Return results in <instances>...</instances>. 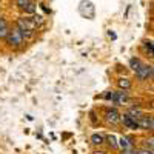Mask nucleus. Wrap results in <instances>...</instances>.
<instances>
[{"label":"nucleus","instance_id":"f257e3e1","mask_svg":"<svg viewBox=\"0 0 154 154\" xmlns=\"http://www.w3.org/2000/svg\"><path fill=\"white\" fill-rule=\"evenodd\" d=\"M6 42H8L11 46L19 48V46L23 43V37H22L20 29H19V28H16V29L9 31V32H8V35H6Z\"/></svg>","mask_w":154,"mask_h":154},{"label":"nucleus","instance_id":"f03ea898","mask_svg":"<svg viewBox=\"0 0 154 154\" xmlns=\"http://www.w3.org/2000/svg\"><path fill=\"white\" fill-rule=\"evenodd\" d=\"M152 74V66L151 65H140V68L136 71V75L140 80H146L148 77H151Z\"/></svg>","mask_w":154,"mask_h":154},{"label":"nucleus","instance_id":"7ed1b4c3","mask_svg":"<svg viewBox=\"0 0 154 154\" xmlns=\"http://www.w3.org/2000/svg\"><path fill=\"white\" fill-rule=\"evenodd\" d=\"M106 99L112 100L116 105H122L126 102V93L125 91H120V93H111V94H106Z\"/></svg>","mask_w":154,"mask_h":154},{"label":"nucleus","instance_id":"20e7f679","mask_svg":"<svg viewBox=\"0 0 154 154\" xmlns=\"http://www.w3.org/2000/svg\"><path fill=\"white\" fill-rule=\"evenodd\" d=\"M137 125L145 130H152V117L151 116H140L137 119Z\"/></svg>","mask_w":154,"mask_h":154},{"label":"nucleus","instance_id":"39448f33","mask_svg":"<svg viewBox=\"0 0 154 154\" xmlns=\"http://www.w3.org/2000/svg\"><path fill=\"white\" fill-rule=\"evenodd\" d=\"M17 25H19L20 31H32L34 26H35V25L32 23V20H29V19H19Z\"/></svg>","mask_w":154,"mask_h":154},{"label":"nucleus","instance_id":"423d86ee","mask_svg":"<svg viewBox=\"0 0 154 154\" xmlns=\"http://www.w3.org/2000/svg\"><path fill=\"white\" fill-rule=\"evenodd\" d=\"M120 119H122L123 125H125V126H128V128H131V130H137V128H139V125H137V120H134V119L131 117V116L123 114V116H120Z\"/></svg>","mask_w":154,"mask_h":154},{"label":"nucleus","instance_id":"0eeeda50","mask_svg":"<svg viewBox=\"0 0 154 154\" xmlns=\"http://www.w3.org/2000/svg\"><path fill=\"white\" fill-rule=\"evenodd\" d=\"M106 120L109 123H117L120 120V114L117 112V109H109L106 111Z\"/></svg>","mask_w":154,"mask_h":154},{"label":"nucleus","instance_id":"6e6552de","mask_svg":"<svg viewBox=\"0 0 154 154\" xmlns=\"http://www.w3.org/2000/svg\"><path fill=\"white\" fill-rule=\"evenodd\" d=\"M119 145L122 146V149H126V148H133V139L131 137H128V136H123V137H120V140H119Z\"/></svg>","mask_w":154,"mask_h":154},{"label":"nucleus","instance_id":"1a4fd4ad","mask_svg":"<svg viewBox=\"0 0 154 154\" xmlns=\"http://www.w3.org/2000/svg\"><path fill=\"white\" fill-rule=\"evenodd\" d=\"M8 32H9V29H8L6 22H5L3 19H0V38H2V37H6Z\"/></svg>","mask_w":154,"mask_h":154},{"label":"nucleus","instance_id":"9d476101","mask_svg":"<svg viewBox=\"0 0 154 154\" xmlns=\"http://www.w3.org/2000/svg\"><path fill=\"white\" fill-rule=\"evenodd\" d=\"M117 85L122 89H130L131 88V80H128V79H119L117 80Z\"/></svg>","mask_w":154,"mask_h":154},{"label":"nucleus","instance_id":"9b49d317","mask_svg":"<svg viewBox=\"0 0 154 154\" xmlns=\"http://www.w3.org/2000/svg\"><path fill=\"white\" fill-rule=\"evenodd\" d=\"M126 114H128V116H131V117H133L134 120H137V119L140 117V116H143V114H142V111H140V109H136V108H131Z\"/></svg>","mask_w":154,"mask_h":154},{"label":"nucleus","instance_id":"f8f14e48","mask_svg":"<svg viewBox=\"0 0 154 154\" xmlns=\"http://www.w3.org/2000/svg\"><path fill=\"white\" fill-rule=\"evenodd\" d=\"M140 65H142V62H140L139 59H131V60H130V66H131L133 71H137V69L140 68Z\"/></svg>","mask_w":154,"mask_h":154},{"label":"nucleus","instance_id":"ddd939ff","mask_svg":"<svg viewBox=\"0 0 154 154\" xmlns=\"http://www.w3.org/2000/svg\"><path fill=\"white\" fill-rule=\"evenodd\" d=\"M91 140H93V143L94 145H100V143H103V136H100V134H93V137H91Z\"/></svg>","mask_w":154,"mask_h":154},{"label":"nucleus","instance_id":"4468645a","mask_svg":"<svg viewBox=\"0 0 154 154\" xmlns=\"http://www.w3.org/2000/svg\"><path fill=\"white\" fill-rule=\"evenodd\" d=\"M29 3H31L29 0H17V5H19L20 8H26Z\"/></svg>","mask_w":154,"mask_h":154},{"label":"nucleus","instance_id":"2eb2a0df","mask_svg":"<svg viewBox=\"0 0 154 154\" xmlns=\"http://www.w3.org/2000/svg\"><path fill=\"white\" fill-rule=\"evenodd\" d=\"M43 22V17L42 16H34V19H32V23L35 25V23H42Z\"/></svg>","mask_w":154,"mask_h":154},{"label":"nucleus","instance_id":"dca6fc26","mask_svg":"<svg viewBox=\"0 0 154 154\" xmlns=\"http://www.w3.org/2000/svg\"><path fill=\"white\" fill-rule=\"evenodd\" d=\"M122 154H137V151H134V148H126V149H123Z\"/></svg>","mask_w":154,"mask_h":154},{"label":"nucleus","instance_id":"f3484780","mask_svg":"<svg viewBox=\"0 0 154 154\" xmlns=\"http://www.w3.org/2000/svg\"><path fill=\"white\" fill-rule=\"evenodd\" d=\"M108 142H109V145H112V146H117V143H116V139H114V136H108Z\"/></svg>","mask_w":154,"mask_h":154},{"label":"nucleus","instance_id":"a211bd4d","mask_svg":"<svg viewBox=\"0 0 154 154\" xmlns=\"http://www.w3.org/2000/svg\"><path fill=\"white\" fill-rule=\"evenodd\" d=\"M34 6H35L34 3H29V5H28L26 8H25V9H26V12H34V11H35V8H34Z\"/></svg>","mask_w":154,"mask_h":154},{"label":"nucleus","instance_id":"6ab92c4d","mask_svg":"<svg viewBox=\"0 0 154 154\" xmlns=\"http://www.w3.org/2000/svg\"><path fill=\"white\" fill-rule=\"evenodd\" d=\"M145 146L149 149V151H152V139H149V140H146L145 142Z\"/></svg>","mask_w":154,"mask_h":154},{"label":"nucleus","instance_id":"aec40b11","mask_svg":"<svg viewBox=\"0 0 154 154\" xmlns=\"http://www.w3.org/2000/svg\"><path fill=\"white\" fill-rule=\"evenodd\" d=\"M145 48L149 49V54H152V45H151V42H145Z\"/></svg>","mask_w":154,"mask_h":154},{"label":"nucleus","instance_id":"412c9836","mask_svg":"<svg viewBox=\"0 0 154 154\" xmlns=\"http://www.w3.org/2000/svg\"><path fill=\"white\" fill-rule=\"evenodd\" d=\"M137 154H152V151H149V149H142V151H137Z\"/></svg>","mask_w":154,"mask_h":154},{"label":"nucleus","instance_id":"4be33fe9","mask_svg":"<svg viewBox=\"0 0 154 154\" xmlns=\"http://www.w3.org/2000/svg\"><path fill=\"white\" fill-rule=\"evenodd\" d=\"M94 154H106V152H102V151H96Z\"/></svg>","mask_w":154,"mask_h":154}]
</instances>
